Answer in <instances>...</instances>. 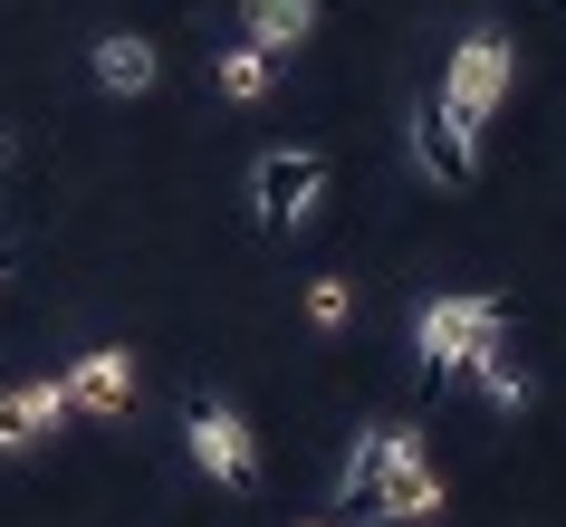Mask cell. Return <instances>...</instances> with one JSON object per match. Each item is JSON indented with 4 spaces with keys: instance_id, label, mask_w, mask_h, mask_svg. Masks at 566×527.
Instances as JSON below:
<instances>
[{
    "instance_id": "6da1fadb",
    "label": "cell",
    "mask_w": 566,
    "mask_h": 527,
    "mask_svg": "<svg viewBox=\"0 0 566 527\" xmlns=\"http://www.w3.org/2000/svg\"><path fill=\"white\" fill-rule=\"evenodd\" d=\"M336 518L346 527H413V518H442V470L422 451V432L385 422V432H365L336 470Z\"/></svg>"
},
{
    "instance_id": "7a4b0ae2",
    "label": "cell",
    "mask_w": 566,
    "mask_h": 527,
    "mask_svg": "<svg viewBox=\"0 0 566 527\" xmlns=\"http://www.w3.org/2000/svg\"><path fill=\"white\" fill-rule=\"evenodd\" d=\"M500 336H509V307H500V297H432V307L413 317V346H422V375H432V383H442V375H471Z\"/></svg>"
},
{
    "instance_id": "3957f363",
    "label": "cell",
    "mask_w": 566,
    "mask_h": 527,
    "mask_svg": "<svg viewBox=\"0 0 566 527\" xmlns=\"http://www.w3.org/2000/svg\"><path fill=\"white\" fill-rule=\"evenodd\" d=\"M471 135H480V125L461 116L451 96H422V106H413V164L442 182V192H471V182H480V145H471Z\"/></svg>"
},
{
    "instance_id": "277c9868",
    "label": "cell",
    "mask_w": 566,
    "mask_h": 527,
    "mask_svg": "<svg viewBox=\"0 0 566 527\" xmlns=\"http://www.w3.org/2000/svg\"><path fill=\"white\" fill-rule=\"evenodd\" d=\"M182 441H192V461H202L221 489H260V441H250V422H240L231 403H192Z\"/></svg>"
},
{
    "instance_id": "5b68a950",
    "label": "cell",
    "mask_w": 566,
    "mask_h": 527,
    "mask_svg": "<svg viewBox=\"0 0 566 527\" xmlns=\"http://www.w3.org/2000/svg\"><path fill=\"white\" fill-rule=\"evenodd\" d=\"M509 67H518V49H509L500 30H471L461 49H451V67H442V96L480 125V116H490V106L509 96Z\"/></svg>"
},
{
    "instance_id": "8992f818",
    "label": "cell",
    "mask_w": 566,
    "mask_h": 527,
    "mask_svg": "<svg viewBox=\"0 0 566 527\" xmlns=\"http://www.w3.org/2000/svg\"><path fill=\"white\" fill-rule=\"evenodd\" d=\"M327 192V154H269L260 173H250V211H260L269 231H298L307 211Z\"/></svg>"
},
{
    "instance_id": "52a82bcc",
    "label": "cell",
    "mask_w": 566,
    "mask_h": 527,
    "mask_svg": "<svg viewBox=\"0 0 566 527\" xmlns=\"http://www.w3.org/2000/svg\"><path fill=\"white\" fill-rule=\"evenodd\" d=\"M67 412H96V422H116V412H135V355L125 346H96V355H77L67 365Z\"/></svg>"
},
{
    "instance_id": "ba28073f",
    "label": "cell",
    "mask_w": 566,
    "mask_h": 527,
    "mask_svg": "<svg viewBox=\"0 0 566 527\" xmlns=\"http://www.w3.org/2000/svg\"><path fill=\"white\" fill-rule=\"evenodd\" d=\"M67 422V383H10V393H0V451H39V441L59 432Z\"/></svg>"
},
{
    "instance_id": "9c48e42d",
    "label": "cell",
    "mask_w": 566,
    "mask_h": 527,
    "mask_svg": "<svg viewBox=\"0 0 566 527\" xmlns=\"http://www.w3.org/2000/svg\"><path fill=\"white\" fill-rule=\"evenodd\" d=\"M307 30H317V0H240V39L269 49V59L307 49Z\"/></svg>"
},
{
    "instance_id": "30bf717a",
    "label": "cell",
    "mask_w": 566,
    "mask_h": 527,
    "mask_svg": "<svg viewBox=\"0 0 566 527\" xmlns=\"http://www.w3.org/2000/svg\"><path fill=\"white\" fill-rule=\"evenodd\" d=\"M96 87L106 96H145L154 87V49L145 39H96Z\"/></svg>"
},
{
    "instance_id": "8fae6325",
    "label": "cell",
    "mask_w": 566,
    "mask_h": 527,
    "mask_svg": "<svg viewBox=\"0 0 566 527\" xmlns=\"http://www.w3.org/2000/svg\"><path fill=\"white\" fill-rule=\"evenodd\" d=\"M269 77H279V59H269V49H250V39H240L231 59H221V96H231V106H260Z\"/></svg>"
},
{
    "instance_id": "7c38bea8",
    "label": "cell",
    "mask_w": 566,
    "mask_h": 527,
    "mask_svg": "<svg viewBox=\"0 0 566 527\" xmlns=\"http://www.w3.org/2000/svg\"><path fill=\"white\" fill-rule=\"evenodd\" d=\"M471 375H480V393H490V403H500V412H518V403H528V365L509 355V336H500V346H490V355H480Z\"/></svg>"
},
{
    "instance_id": "4fadbf2b",
    "label": "cell",
    "mask_w": 566,
    "mask_h": 527,
    "mask_svg": "<svg viewBox=\"0 0 566 527\" xmlns=\"http://www.w3.org/2000/svg\"><path fill=\"white\" fill-rule=\"evenodd\" d=\"M346 307H356V297H346V278H317V288H307V326H317V336H336V326H346Z\"/></svg>"
}]
</instances>
